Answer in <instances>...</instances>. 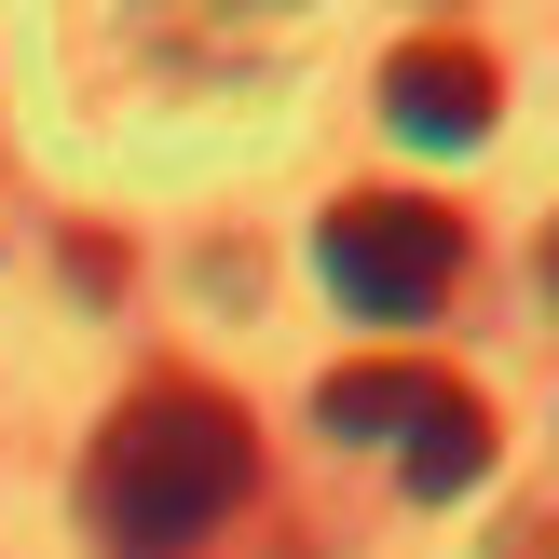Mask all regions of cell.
Segmentation results:
<instances>
[{"label":"cell","mask_w":559,"mask_h":559,"mask_svg":"<svg viewBox=\"0 0 559 559\" xmlns=\"http://www.w3.org/2000/svg\"><path fill=\"white\" fill-rule=\"evenodd\" d=\"M314 424H328V437H396V451H409V491H424V506L478 491V464H491V409L464 396L451 369H409V355H369V369H328Z\"/></svg>","instance_id":"2"},{"label":"cell","mask_w":559,"mask_h":559,"mask_svg":"<svg viewBox=\"0 0 559 559\" xmlns=\"http://www.w3.org/2000/svg\"><path fill=\"white\" fill-rule=\"evenodd\" d=\"M260 491V437L218 382L191 369H151L123 409H109L96 464H82V519H96L109 559H191L218 519Z\"/></svg>","instance_id":"1"},{"label":"cell","mask_w":559,"mask_h":559,"mask_svg":"<svg viewBox=\"0 0 559 559\" xmlns=\"http://www.w3.org/2000/svg\"><path fill=\"white\" fill-rule=\"evenodd\" d=\"M314 260H328V287H342L355 314L424 328L437 300H451V273H464V218L424 205V191H355V205L314 233Z\"/></svg>","instance_id":"3"},{"label":"cell","mask_w":559,"mask_h":559,"mask_svg":"<svg viewBox=\"0 0 559 559\" xmlns=\"http://www.w3.org/2000/svg\"><path fill=\"white\" fill-rule=\"evenodd\" d=\"M382 109H396L409 136H437V151H464V136H491L506 82H491V55H478V41L424 27V41H396V55H382Z\"/></svg>","instance_id":"4"},{"label":"cell","mask_w":559,"mask_h":559,"mask_svg":"<svg viewBox=\"0 0 559 559\" xmlns=\"http://www.w3.org/2000/svg\"><path fill=\"white\" fill-rule=\"evenodd\" d=\"M546 287H559V246H546Z\"/></svg>","instance_id":"5"}]
</instances>
